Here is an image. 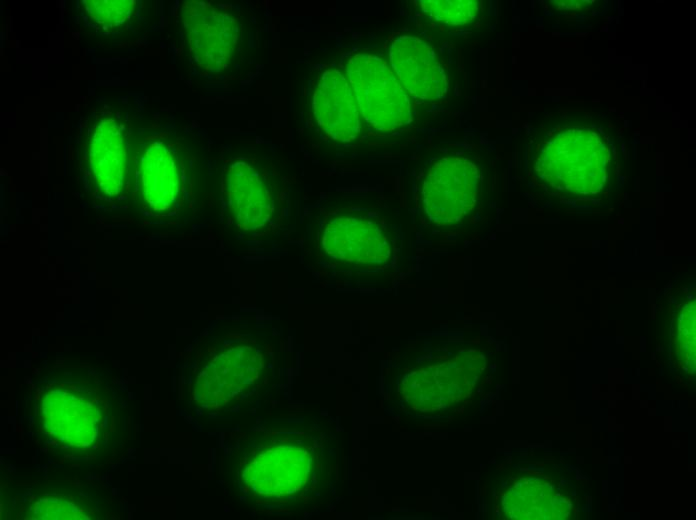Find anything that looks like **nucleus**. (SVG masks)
<instances>
[{
    "label": "nucleus",
    "instance_id": "obj_9",
    "mask_svg": "<svg viewBox=\"0 0 696 520\" xmlns=\"http://www.w3.org/2000/svg\"><path fill=\"white\" fill-rule=\"evenodd\" d=\"M89 163L94 180L104 195L116 196L123 187L128 169L124 132L113 119L96 126L89 145Z\"/></svg>",
    "mask_w": 696,
    "mask_h": 520
},
{
    "label": "nucleus",
    "instance_id": "obj_2",
    "mask_svg": "<svg viewBox=\"0 0 696 520\" xmlns=\"http://www.w3.org/2000/svg\"><path fill=\"white\" fill-rule=\"evenodd\" d=\"M180 17L190 59L198 69L221 74L242 58L246 51L245 22L230 6L185 1Z\"/></svg>",
    "mask_w": 696,
    "mask_h": 520
},
{
    "label": "nucleus",
    "instance_id": "obj_11",
    "mask_svg": "<svg viewBox=\"0 0 696 520\" xmlns=\"http://www.w3.org/2000/svg\"><path fill=\"white\" fill-rule=\"evenodd\" d=\"M418 5L430 19L451 26L471 22L479 11L476 0H422Z\"/></svg>",
    "mask_w": 696,
    "mask_h": 520
},
{
    "label": "nucleus",
    "instance_id": "obj_12",
    "mask_svg": "<svg viewBox=\"0 0 696 520\" xmlns=\"http://www.w3.org/2000/svg\"><path fill=\"white\" fill-rule=\"evenodd\" d=\"M83 4L89 18L106 30L115 29L127 23L136 6L132 0H87Z\"/></svg>",
    "mask_w": 696,
    "mask_h": 520
},
{
    "label": "nucleus",
    "instance_id": "obj_1",
    "mask_svg": "<svg viewBox=\"0 0 696 520\" xmlns=\"http://www.w3.org/2000/svg\"><path fill=\"white\" fill-rule=\"evenodd\" d=\"M289 186L270 159L239 156L222 175L223 201L232 225L249 237H267L283 225Z\"/></svg>",
    "mask_w": 696,
    "mask_h": 520
},
{
    "label": "nucleus",
    "instance_id": "obj_5",
    "mask_svg": "<svg viewBox=\"0 0 696 520\" xmlns=\"http://www.w3.org/2000/svg\"><path fill=\"white\" fill-rule=\"evenodd\" d=\"M479 181L478 166L466 157L434 161L421 188V203L429 221L442 226L462 221L477 203Z\"/></svg>",
    "mask_w": 696,
    "mask_h": 520
},
{
    "label": "nucleus",
    "instance_id": "obj_8",
    "mask_svg": "<svg viewBox=\"0 0 696 520\" xmlns=\"http://www.w3.org/2000/svg\"><path fill=\"white\" fill-rule=\"evenodd\" d=\"M142 199L149 212L170 215L182 203L183 163L176 150L164 142L151 143L140 165Z\"/></svg>",
    "mask_w": 696,
    "mask_h": 520
},
{
    "label": "nucleus",
    "instance_id": "obj_3",
    "mask_svg": "<svg viewBox=\"0 0 696 520\" xmlns=\"http://www.w3.org/2000/svg\"><path fill=\"white\" fill-rule=\"evenodd\" d=\"M343 71L355 95L365 125L375 132H393L413 119L411 98L388 60L373 52L355 51Z\"/></svg>",
    "mask_w": 696,
    "mask_h": 520
},
{
    "label": "nucleus",
    "instance_id": "obj_4",
    "mask_svg": "<svg viewBox=\"0 0 696 520\" xmlns=\"http://www.w3.org/2000/svg\"><path fill=\"white\" fill-rule=\"evenodd\" d=\"M326 259L355 268L383 266L391 256V240L383 222L364 211L330 214L319 232Z\"/></svg>",
    "mask_w": 696,
    "mask_h": 520
},
{
    "label": "nucleus",
    "instance_id": "obj_10",
    "mask_svg": "<svg viewBox=\"0 0 696 520\" xmlns=\"http://www.w3.org/2000/svg\"><path fill=\"white\" fill-rule=\"evenodd\" d=\"M404 398L418 410L430 412L446 403L444 393L431 368L412 372L403 382Z\"/></svg>",
    "mask_w": 696,
    "mask_h": 520
},
{
    "label": "nucleus",
    "instance_id": "obj_7",
    "mask_svg": "<svg viewBox=\"0 0 696 520\" xmlns=\"http://www.w3.org/2000/svg\"><path fill=\"white\" fill-rule=\"evenodd\" d=\"M311 114L318 131L329 140L352 143L360 137L365 122L343 69L329 66L319 72Z\"/></svg>",
    "mask_w": 696,
    "mask_h": 520
},
{
    "label": "nucleus",
    "instance_id": "obj_6",
    "mask_svg": "<svg viewBox=\"0 0 696 520\" xmlns=\"http://www.w3.org/2000/svg\"><path fill=\"white\" fill-rule=\"evenodd\" d=\"M384 48L392 70L413 99L434 101L447 95V73L434 48L423 39L395 33L388 36Z\"/></svg>",
    "mask_w": 696,
    "mask_h": 520
}]
</instances>
